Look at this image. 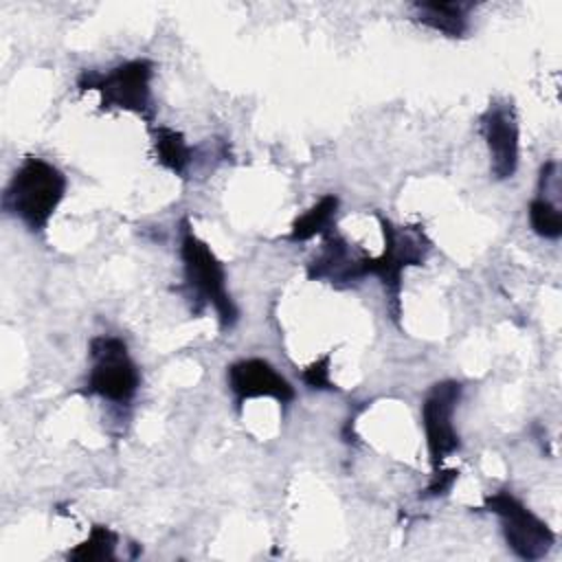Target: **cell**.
<instances>
[{"label":"cell","mask_w":562,"mask_h":562,"mask_svg":"<svg viewBox=\"0 0 562 562\" xmlns=\"http://www.w3.org/2000/svg\"><path fill=\"white\" fill-rule=\"evenodd\" d=\"M151 77L154 64L145 57L123 61L105 72L83 70L77 77L79 92L97 90L101 110H125L143 116L147 123L154 119L151 105Z\"/></svg>","instance_id":"cell-4"},{"label":"cell","mask_w":562,"mask_h":562,"mask_svg":"<svg viewBox=\"0 0 562 562\" xmlns=\"http://www.w3.org/2000/svg\"><path fill=\"white\" fill-rule=\"evenodd\" d=\"M481 134L490 151L492 176L496 180L514 178L520 156V127L514 103L494 99L481 114Z\"/></svg>","instance_id":"cell-8"},{"label":"cell","mask_w":562,"mask_h":562,"mask_svg":"<svg viewBox=\"0 0 562 562\" xmlns=\"http://www.w3.org/2000/svg\"><path fill=\"white\" fill-rule=\"evenodd\" d=\"M529 224L536 235L544 239H558L562 235V215L558 204H553L549 198H533L529 202Z\"/></svg>","instance_id":"cell-15"},{"label":"cell","mask_w":562,"mask_h":562,"mask_svg":"<svg viewBox=\"0 0 562 562\" xmlns=\"http://www.w3.org/2000/svg\"><path fill=\"white\" fill-rule=\"evenodd\" d=\"M338 195L334 193H327L323 198H318V202H314L303 215H299L294 222H292V228H290V235L288 239L290 241H307L316 235H325L329 231H334V220H336V211H338Z\"/></svg>","instance_id":"cell-13"},{"label":"cell","mask_w":562,"mask_h":562,"mask_svg":"<svg viewBox=\"0 0 562 562\" xmlns=\"http://www.w3.org/2000/svg\"><path fill=\"white\" fill-rule=\"evenodd\" d=\"M151 145L156 162L176 176H182L193 160V149L184 140V134L173 127H151Z\"/></svg>","instance_id":"cell-12"},{"label":"cell","mask_w":562,"mask_h":562,"mask_svg":"<svg viewBox=\"0 0 562 562\" xmlns=\"http://www.w3.org/2000/svg\"><path fill=\"white\" fill-rule=\"evenodd\" d=\"M459 479V470L457 468H439V470H432V476L428 481V485L424 487V492L419 494V498H439V496H446L452 485L457 483Z\"/></svg>","instance_id":"cell-17"},{"label":"cell","mask_w":562,"mask_h":562,"mask_svg":"<svg viewBox=\"0 0 562 562\" xmlns=\"http://www.w3.org/2000/svg\"><path fill=\"white\" fill-rule=\"evenodd\" d=\"M384 237V248L378 257L360 255L358 259V274L364 277H378L384 294L389 299L391 318H400V292H402V274L411 266H422L432 248L426 231L422 224H406L395 226L384 215H378Z\"/></svg>","instance_id":"cell-1"},{"label":"cell","mask_w":562,"mask_h":562,"mask_svg":"<svg viewBox=\"0 0 562 562\" xmlns=\"http://www.w3.org/2000/svg\"><path fill=\"white\" fill-rule=\"evenodd\" d=\"M180 259H182L184 285L191 290V296H195L198 301L195 312L200 314L202 305H211L220 318V327L231 329L237 323L239 312L226 290L224 266L215 257L211 246L193 233V228L189 226V220H182Z\"/></svg>","instance_id":"cell-3"},{"label":"cell","mask_w":562,"mask_h":562,"mask_svg":"<svg viewBox=\"0 0 562 562\" xmlns=\"http://www.w3.org/2000/svg\"><path fill=\"white\" fill-rule=\"evenodd\" d=\"M470 2H413V20L446 35V37H463L470 29Z\"/></svg>","instance_id":"cell-11"},{"label":"cell","mask_w":562,"mask_h":562,"mask_svg":"<svg viewBox=\"0 0 562 562\" xmlns=\"http://www.w3.org/2000/svg\"><path fill=\"white\" fill-rule=\"evenodd\" d=\"M463 386L457 380H441L430 386L422 402V426L426 435V448L432 470H439L443 461L461 448L459 432L454 428V408L461 400Z\"/></svg>","instance_id":"cell-7"},{"label":"cell","mask_w":562,"mask_h":562,"mask_svg":"<svg viewBox=\"0 0 562 562\" xmlns=\"http://www.w3.org/2000/svg\"><path fill=\"white\" fill-rule=\"evenodd\" d=\"M66 193V176L50 162L29 156L15 169L2 193V209L31 233L46 228Z\"/></svg>","instance_id":"cell-2"},{"label":"cell","mask_w":562,"mask_h":562,"mask_svg":"<svg viewBox=\"0 0 562 562\" xmlns=\"http://www.w3.org/2000/svg\"><path fill=\"white\" fill-rule=\"evenodd\" d=\"M481 509L498 516L505 542L520 560L536 562L551 551L555 542L553 529L512 492L498 490L487 494Z\"/></svg>","instance_id":"cell-6"},{"label":"cell","mask_w":562,"mask_h":562,"mask_svg":"<svg viewBox=\"0 0 562 562\" xmlns=\"http://www.w3.org/2000/svg\"><path fill=\"white\" fill-rule=\"evenodd\" d=\"M140 386V373L127 345L119 336H94L90 340V373L83 393L112 404H130Z\"/></svg>","instance_id":"cell-5"},{"label":"cell","mask_w":562,"mask_h":562,"mask_svg":"<svg viewBox=\"0 0 562 562\" xmlns=\"http://www.w3.org/2000/svg\"><path fill=\"white\" fill-rule=\"evenodd\" d=\"M116 542H119V536L110 527L92 525L88 538L79 542L75 549H70L66 558L75 562H110V560H116L114 558Z\"/></svg>","instance_id":"cell-14"},{"label":"cell","mask_w":562,"mask_h":562,"mask_svg":"<svg viewBox=\"0 0 562 562\" xmlns=\"http://www.w3.org/2000/svg\"><path fill=\"white\" fill-rule=\"evenodd\" d=\"M329 362L331 353H323L301 371V380L314 391H336V384L329 380Z\"/></svg>","instance_id":"cell-16"},{"label":"cell","mask_w":562,"mask_h":562,"mask_svg":"<svg viewBox=\"0 0 562 562\" xmlns=\"http://www.w3.org/2000/svg\"><path fill=\"white\" fill-rule=\"evenodd\" d=\"M358 257L360 252H356L345 237L329 231L323 235L318 255H314L307 263V279L329 281L338 288L358 283Z\"/></svg>","instance_id":"cell-10"},{"label":"cell","mask_w":562,"mask_h":562,"mask_svg":"<svg viewBox=\"0 0 562 562\" xmlns=\"http://www.w3.org/2000/svg\"><path fill=\"white\" fill-rule=\"evenodd\" d=\"M226 378L237 406L252 397H272L279 404H290L296 395L294 386L263 358H244L233 362Z\"/></svg>","instance_id":"cell-9"}]
</instances>
